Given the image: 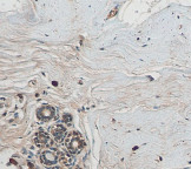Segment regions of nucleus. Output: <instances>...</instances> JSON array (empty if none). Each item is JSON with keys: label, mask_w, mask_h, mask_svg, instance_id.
<instances>
[{"label": "nucleus", "mask_w": 191, "mask_h": 169, "mask_svg": "<svg viewBox=\"0 0 191 169\" xmlns=\"http://www.w3.org/2000/svg\"><path fill=\"white\" fill-rule=\"evenodd\" d=\"M74 169H81V168H80V167H75Z\"/></svg>", "instance_id": "9d476101"}, {"label": "nucleus", "mask_w": 191, "mask_h": 169, "mask_svg": "<svg viewBox=\"0 0 191 169\" xmlns=\"http://www.w3.org/2000/svg\"><path fill=\"white\" fill-rule=\"evenodd\" d=\"M53 169H63V168H61V167H54Z\"/></svg>", "instance_id": "1a4fd4ad"}, {"label": "nucleus", "mask_w": 191, "mask_h": 169, "mask_svg": "<svg viewBox=\"0 0 191 169\" xmlns=\"http://www.w3.org/2000/svg\"><path fill=\"white\" fill-rule=\"evenodd\" d=\"M117 12H118V7L113 8V9H112V12H111V13L109 14V19H110V18H112V17H114V15H116V14H117Z\"/></svg>", "instance_id": "6e6552de"}, {"label": "nucleus", "mask_w": 191, "mask_h": 169, "mask_svg": "<svg viewBox=\"0 0 191 169\" xmlns=\"http://www.w3.org/2000/svg\"><path fill=\"white\" fill-rule=\"evenodd\" d=\"M40 160L46 166H52L57 161H59V155L57 150H45L40 155Z\"/></svg>", "instance_id": "7ed1b4c3"}, {"label": "nucleus", "mask_w": 191, "mask_h": 169, "mask_svg": "<svg viewBox=\"0 0 191 169\" xmlns=\"http://www.w3.org/2000/svg\"><path fill=\"white\" fill-rule=\"evenodd\" d=\"M59 162L65 167H70L74 162V158L71 153H63L59 156Z\"/></svg>", "instance_id": "423d86ee"}, {"label": "nucleus", "mask_w": 191, "mask_h": 169, "mask_svg": "<svg viewBox=\"0 0 191 169\" xmlns=\"http://www.w3.org/2000/svg\"><path fill=\"white\" fill-rule=\"evenodd\" d=\"M63 121L67 125V126H70V125H72V115L71 114H64L63 115Z\"/></svg>", "instance_id": "0eeeda50"}, {"label": "nucleus", "mask_w": 191, "mask_h": 169, "mask_svg": "<svg viewBox=\"0 0 191 169\" xmlns=\"http://www.w3.org/2000/svg\"><path fill=\"white\" fill-rule=\"evenodd\" d=\"M54 113H55V111H54V108L52 106L45 105V106H41L37 111V116L41 121H49L54 116Z\"/></svg>", "instance_id": "f03ea898"}, {"label": "nucleus", "mask_w": 191, "mask_h": 169, "mask_svg": "<svg viewBox=\"0 0 191 169\" xmlns=\"http://www.w3.org/2000/svg\"><path fill=\"white\" fill-rule=\"evenodd\" d=\"M49 142H51V141H50V136H49V134H47V133H45L43 131H39V132L35 134V136H34V143L38 147L49 146L50 144Z\"/></svg>", "instance_id": "39448f33"}, {"label": "nucleus", "mask_w": 191, "mask_h": 169, "mask_svg": "<svg viewBox=\"0 0 191 169\" xmlns=\"http://www.w3.org/2000/svg\"><path fill=\"white\" fill-rule=\"evenodd\" d=\"M50 133L52 134L55 142H61L66 135V129L63 125H54L50 128Z\"/></svg>", "instance_id": "20e7f679"}, {"label": "nucleus", "mask_w": 191, "mask_h": 169, "mask_svg": "<svg viewBox=\"0 0 191 169\" xmlns=\"http://www.w3.org/2000/svg\"><path fill=\"white\" fill-rule=\"evenodd\" d=\"M65 144L71 154H78L79 152H81V149L85 146L83 137L78 132L69 133L65 139Z\"/></svg>", "instance_id": "f257e3e1"}]
</instances>
